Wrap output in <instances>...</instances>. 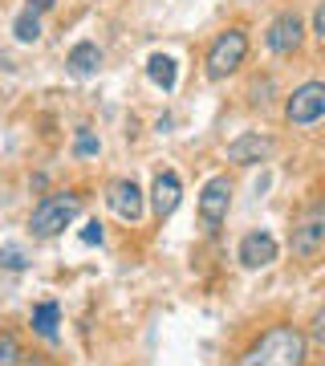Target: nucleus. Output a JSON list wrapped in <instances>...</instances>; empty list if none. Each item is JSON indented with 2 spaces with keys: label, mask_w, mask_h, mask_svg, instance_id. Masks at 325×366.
<instances>
[{
  "label": "nucleus",
  "mask_w": 325,
  "mask_h": 366,
  "mask_svg": "<svg viewBox=\"0 0 325 366\" xmlns=\"http://www.w3.org/2000/svg\"><path fill=\"white\" fill-rule=\"evenodd\" d=\"M305 358H309V346L301 338V330L297 326H273L244 354L240 366H305Z\"/></svg>",
  "instance_id": "1"
},
{
  "label": "nucleus",
  "mask_w": 325,
  "mask_h": 366,
  "mask_svg": "<svg viewBox=\"0 0 325 366\" xmlns=\"http://www.w3.org/2000/svg\"><path fill=\"white\" fill-rule=\"evenodd\" d=\"M65 69L74 74V78H94L98 69H102V49L94 45V41H78L69 57H65Z\"/></svg>",
  "instance_id": "12"
},
{
  "label": "nucleus",
  "mask_w": 325,
  "mask_h": 366,
  "mask_svg": "<svg viewBox=\"0 0 325 366\" xmlns=\"http://www.w3.org/2000/svg\"><path fill=\"white\" fill-rule=\"evenodd\" d=\"M106 204H110V212H114L118 220H143V187L134 179H118L110 183V196H106Z\"/></svg>",
  "instance_id": "9"
},
{
  "label": "nucleus",
  "mask_w": 325,
  "mask_h": 366,
  "mask_svg": "<svg viewBox=\"0 0 325 366\" xmlns=\"http://www.w3.org/2000/svg\"><path fill=\"white\" fill-rule=\"evenodd\" d=\"M21 358V342L13 334H0V366H13Z\"/></svg>",
  "instance_id": "17"
},
{
  "label": "nucleus",
  "mask_w": 325,
  "mask_h": 366,
  "mask_svg": "<svg viewBox=\"0 0 325 366\" xmlns=\"http://www.w3.org/2000/svg\"><path fill=\"white\" fill-rule=\"evenodd\" d=\"M57 317H61L57 301H41L37 310H33V330H37L45 342H53V338H57Z\"/></svg>",
  "instance_id": "14"
},
{
  "label": "nucleus",
  "mask_w": 325,
  "mask_h": 366,
  "mask_svg": "<svg viewBox=\"0 0 325 366\" xmlns=\"http://www.w3.org/2000/svg\"><path fill=\"white\" fill-rule=\"evenodd\" d=\"M313 37L325 41V4H317V9H313Z\"/></svg>",
  "instance_id": "20"
},
{
  "label": "nucleus",
  "mask_w": 325,
  "mask_h": 366,
  "mask_svg": "<svg viewBox=\"0 0 325 366\" xmlns=\"http://www.w3.org/2000/svg\"><path fill=\"white\" fill-rule=\"evenodd\" d=\"M244 57H248V33L240 25L224 29L220 37L211 41V49H208V78L224 81L228 74H236V69L244 66Z\"/></svg>",
  "instance_id": "3"
},
{
  "label": "nucleus",
  "mask_w": 325,
  "mask_h": 366,
  "mask_svg": "<svg viewBox=\"0 0 325 366\" xmlns=\"http://www.w3.org/2000/svg\"><path fill=\"white\" fill-rule=\"evenodd\" d=\"M228 208H232V179L228 175H211L199 192V220L208 228H220L228 220Z\"/></svg>",
  "instance_id": "6"
},
{
  "label": "nucleus",
  "mask_w": 325,
  "mask_h": 366,
  "mask_svg": "<svg viewBox=\"0 0 325 366\" xmlns=\"http://www.w3.org/2000/svg\"><path fill=\"white\" fill-rule=\"evenodd\" d=\"M321 249H325V204L313 199L309 208L301 212V220L293 224V257L313 261Z\"/></svg>",
  "instance_id": "4"
},
{
  "label": "nucleus",
  "mask_w": 325,
  "mask_h": 366,
  "mask_svg": "<svg viewBox=\"0 0 325 366\" xmlns=\"http://www.w3.org/2000/svg\"><path fill=\"white\" fill-rule=\"evenodd\" d=\"M102 224H98V220H90V224H86V228H81V244H102Z\"/></svg>",
  "instance_id": "19"
},
{
  "label": "nucleus",
  "mask_w": 325,
  "mask_h": 366,
  "mask_svg": "<svg viewBox=\"0 0 325 366\" xmlns=\"http://www.w3.org/2000/svg\"><path fill=\"white\" fill-rule=\"evenodd\" d=\"M146 78L155 81L163 94H171L179 86V66H175V57H171V53H151V57H146Z\"/></svg>",
  "instance_id": "13"
},
{
  "label": "nucleus",
  "mask_w": 325,
  "mask_h": 366,
  "mask_svg": "<svg viewBox=\"0 0 325 366\" xmlns=\"http://www.w3.org/2000/svg\"><path fill=\"white\" fill-rule=\"evenodd\" d=\"M325 114V86L321 81H305L289 94L285 102V122L289 127H317Z\"/></svg>",
  "instance_id": "5"
},
{
  "label": "nucleus",
  "mask_w": 325,
  "mask_h": 366,
  "mask_svg": "<svg viewBox=\"0 0 325 366\" xmlns=\"http://www.w3.org/2000/svg\"><path fill=\"white\" fill-rule=\"evenodd\" d=\"M13 33H16V41H21V45H37L41 41V13H21L13 21Z\"/></svg>",
  "instance_id": "15"
},
{
  "label": "nucleus",
  "mask_w": 325,
  "mask_h": 366,
  "mask_svg": "<svg viewBox=\"0 0 325 366\" xmlns=\"http://www.w3.org/2000/svg\"><path fill=\"white\" fill-rule=\"evenodd\" d=\"M273 147L276 143L269 134L248 131V134H240V139L228 143V163H236V167H256V163H264V159L273 155Z\"/></svg>",
  "instance_id": "8"
},
{
  "label": "nucleus",
  "mask_w": 325,
  "mask_h": 366,
  "mask_svg": "<svg viewBox=\"0 0 325 366\" xmlns=\"http://www.w3.org/2000/svg\"><path fill=\"white\" fill-rule=\"evenodd\" d=\"M276 240L264 228H252V232L240 240V249H236V257H240V264L244 269H264V264H273L276 261Z\"/></svg>",
  "instance_id": "10"
},
{
  "label": "nucleus",
  "mask_w": 325,
  "mask_h": 366,
  "mask_svg": "<svg viewBox=\"0 0 325 366\" xmlns=\"http://www.w3.org/2000/svg\"><path fill=\"white\" fill-rule=\"evenodd\" d=\"M78 212H81V196H78V192H53V196H45L37 208H33L29 228H33V236L49 240V236L65 232L69 224L78 220Z\"/></svg>",
  "instance_id": "2"
},
{
  "label": "nucleus",
  "mask_w": 325,
  "mask_h": 366,
  "mask_svg": "<svg viewBox=\"0 0 325 366\" xmlns=\"http://www.w3.org/2000/svg\"><path fill=\"white\" fill-rule=\"evenodd\" d=\"M98 151H102L98 134H94V131H78V139H74V155H78V159H90V155H98Z\"/></svg>",
  "instance_id": "16"
},
{
  "label": "nucleus",
  "mask_w": 325,
  "mask_h": 366,
  "mask_svg": "<svg viewBox=\"0 0 325 366\" xmlns=\"http://www.w3.org/2000/svg\"><path fill=\"white\" fill-rule=\"evenodd\" d=\"M57 0H29V13H49Z\"/></svg>",
  "instance_id": "21"
},
{
  "label": "nucleus",
  "mask_w": 325,
  "mask_h": 366,
  "mask_svg": "<svg viewBox=\"0 0 325 366\" xmlns=\"http://www.w3.org/2000/svg\"><path fill=\"white\" fill-rule=\"evenodd\" d=\"M179 196H183V183L175 171H159L155 175V187H151V204H155V216L167 220L171 212L179 208Z\"/></svg>",
  "instance_id": "11"
},
{
  "label": "nucleus",
  "mask_w": 325,
  "mask_h": 366,
  "mask_svg": "<svg viewBox=\"0 0 325 366\" xmlns=\"http://www.w3.org/2000/svg\"><path fill=\"white\" fill-rule=\"evenodd\" d=\"M301 41H305V21H301L297 13H281L269 25V33H264V45L276 53V57H293V53L301 49Z\"/></svg>",
  "instance_id": "7"
},
{
  "label": "nucleus",
  "mask_w": 325,
  "mask_h": 366,
  "mask_svg": "<svg viewBox=\"0 0 325 366\" xmlns=\"http://www.w3.org/2000/svg\"><path fill=\"white\" fill-rule=\"evenodd\" d=\"M0 264H4V269H25V252L16 249V244H4V249H0Z\"/></svg>",
  "instance_id": "18"
}]
</instances>
